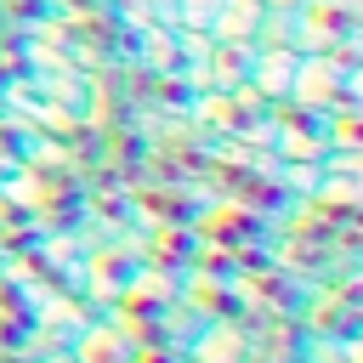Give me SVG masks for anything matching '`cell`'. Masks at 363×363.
Wrapping results in <instances>:
<instances>
[{
  "instance_id": "6da1fadb",
  "label": "cell",
  "mask_w": 363,
  "mask_h": 363,
  "mask_svg": "<svg viewBox=\"0 0 363 363\" xmlns=\"http://www.w3.org/2000/svg\"><path fill=\"white\" fill-rule=\"evenodd\" d=\"M267 6H278V11H295V6H306V0H267Z\"/></svg>"
},
{
  "instance_id": "7a4b0ae2",
  "label": "cell",
  "mask_w": 363,
  "mask_h": 363,
  "mask_svg": "<svg viewBox=\"0 0 363 363\" xmlns=\"http://www.w3.org/2000/svg\"><path fill=\"white\" fill-rule=\"evenodd\" d=\"M0 28H6V11H0Z\"/></svg>"
}]
</instances>
